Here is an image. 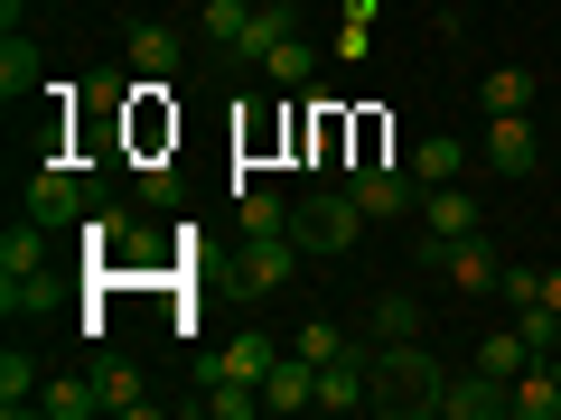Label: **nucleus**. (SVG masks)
I'll return each mask as SVG.
<instances>
[{
    "label": "nucleus",
    "mask_w": 561,
    "mask_h": 420,
    "mask_svg": "<svg viewBox=\"0 0 561 420\" xmlns=\"http://www.w3.org/2000/svg\"><path fill=\"white\" fill-rule=\"evenodd\" d=\"M375 364V411L393 420H440V393H449V364L431 355L421 337H393V346H365Z\"/></svg>",
    "instance_id": "1"
},
{
    "label": "nucleus",
    "mask_w": 561,
    "mask_h": 420,
    "mask_svg": "<svg viewBox=\"0 0 561 420\" xmlns=\"http://www.w3.org/2000/svg\"><path fill=\"white\" fill-rule=\"evenodd\" d=\"M365 206H356V187H309L300 206H290V243H300V253H356V234H365Z\"/></svg>",
    "instance_id": "2"
},
{
    "label": "nucleus",
    "mask_w": 561,
    "mask_h": 420,
    "mask_svg": "<svg viewBox=\"0 0 561 420\" xmlns=\"http://www.w3.org/2000/svg\"><path fill=\"white\" fill-rule=\"evenodd\" d=\"M38 290H47V224H38V215H20L10 234H0V308L20 318Z\"/></svg>",
    "instance_id": "3"
},
{
    "label": "nucleus",
    "mask_w": 561,
    "mask_h": 420,
    "mask_svg": "<svg viewBox=\"0 0 561 420\" xmlns=\"http://www.w3.org/2000/svg\"><path fill=\"white\" fill-rule=\"evenodd\" d=\"M28 215H38L47 234H76V224L94 215V197H84V178L66 160H47V168H28Z\"/></svg>",
    "instance_id": "4"
},
{
    "label": "nucleus",
    "mask_w": 561,
    "mask_h": 420,
    "mask_svg": "<svg viewBox=\"0 0 561 420\" xmlns=\"http://www.w3.org/2000/svg\"><path fill=\"white\" fill-rule=\"evenodd\" d=\"M346 187H356L365 215H412V206H421V178H412V168H393V160H375V150L346 160Z\"/></svg>",
    "instance_id": "5"
},
{
    "label": "nucleus",
    "mask_w": 561,
    "mask_h": 420,
    "mask_svg": "<svg viewBox=\"0 0 561 420\" xmlns=\"http://www.w3.org/2000/svg\"><path fill=\"white\" fill-rule=\"evenodd\" d=\"M440 420H515V383L468 355V374H449V393H440Z\"/></svg>",
    "instance_id": "6"
},
{
    "label": "nucleus",
    "mask_w": 561,
    "mask_h": 420,
    "mask_svg": "<svg viewBox=\"0 0 561 420\" xmlns=\"http://www.w3.org/2000/svg\"><path fill=\"white\" fill-rule=\"evenodd\" d=\"M290 271H300V243H290V234H253L243 261H234V290H243V300H280Z\"/></svg>",
    "instance_id": "7"
},
{
    "label": "nucleus",
    "mask_w": 561,
    "mask_h": 420,
    "mask_svg": "<svg viewBox=\"0 0 561 420\" xmlns=\"http://www.w3.org/2000/svg\"><path fill=\"white\" fill-rule=\"evenodd\" d=\"M459 234H486V215H478V197H468V178L421 187V243H459Z\"/></svg>",
    "instance_id": "8"
},
{
    "label": "nucleus",
    "mask_w": 561,
    "mask_h": 420,
    "mask_svg": "<svg viewBox=\"0 0 561 420\" xmlns=\"http://www.w3.org/2000/svg\"><path fill=\"white\" fill-rule=\"evenodd\" d=\"M122 57L140 66V84H169L179 75V57H187V38L169 20H131V38H122Z\"/></svg>",
    "instance_id": "9"
},
{
    "label": "nucleus",
    "mask_w": 561,
    "mask_h": 420,
    "mask_svg": "<svg viewBox=\"0 0 561 420\" xmlns=\"http://www.w3.org/2000/svg\"><path fill=\"white\" fill-rule=\"evenodd\" d=\"M440 271H449V290H459V300H486V290L505 280V261H496V243H486V234H459Z\"/></svg>",
    "instance_id": "10"
},
{
    "label": "nucleus",
    "mask_w": 561,
    "mask_h": 420,
    "mask_svg": "<svg viewBox=\"0 0 561 420\" xmlns=\"http://www.w3.org/2000/svg\"><path fill=\"white\" fill-rule=\"evenodd\" d=\"M272 364H280V346H272V337H253V327H243V337H225L216 355L197 364V383H206V374H225V383H262V374H272Z\"/></svg>",
    "instance_id": "11"
},
{
    "label": "nucleus",
    "mask_w": 561,
    "mask_h": 420,
    "mask_svg": "<svg viewBox=\"0 0 561 420\" xmlns=\"http://www.w3.org/2000/svg\"><path fill=\"white\" fill-rule=\"evenodd\" d=\"M262 411H319V364L280 346V364L262 374Z\"/></svg>",
    "instance_id": "12"
},
{
    "label": "nucleus",
    "mask_w": 561,
    "mask_h": 420,
    "mask_svg": "<svg viewBox=\"0 0 561 420\" xmlns=\"http://www.w3.org/2000/svg\"><path fill=\"white\" fill-rule=\"evenodd\" d=\"M486 168H505V178H524V168H542V131L524 113L486 121Z\"/></svg>",
    "instance_id": "13"
},
{
    "label": "nucleus",
    "mask_w": 561,
    "mask_h": 420,
    "mask_svg": "<svg viewBox=\"0 0 561 420\" xmlns=\"http://www.w3.org/2000/svg\"><path fill=\"white\" fill-rule=\"evenodd\" d=\"M290 28H300V10H290V0H262V10H253V20H243V38L225 47V57H243V66H262V57H272L280 38H290Z\"/></svg>",
    "instance_id": "14"
},
{
    "label": "nucleus",
    "mask_w": 561,
    "mask_h": 420,
    "mask_svg": "<svg viewBox=\"0 0 561 420\" xmlns=\"http://www.w3.org/2000/svg\"><path fill=\"white\" fill-rule=\"evenodd\" d=\"M542 103V84L524 75V66H486V84H478V113L486 121H505V113H534Z\"/></svg>",
    "instance_id": "15"
},
{
    "label": "nucleus",
    "mask_w": 561,
    "mask_h": 420,
    "mask_svg": "<svg viewBox=\"0 0 561 420\" xmlns=\"http://www.w3.org/2000/svg\"><path fill=\"white\" fill-rule=\"evenodd\" d=\"M94 393H103V411H122V420H150V383H140V364L103 355V364H94Z\"/></svg>",
    "instance_id": "16"
},
{
    "label": "nucleus",
    "mask_w": 561,
    "mask_h": 420,
    "mask_svg": "<svg viewBox=\"0 0 561 420\" xmlns=\"http://www.w3.org/2000/svg\"><path fill=\"white\" fill-rule=\"evenodd\" d=\"M262 75H272L280 94H300V84L319 75V38H309V28H290V38H280L272 57H262Z\"/></svg>",
    "instance_id": "17"
},
{
    "label": "nucleus",
    "mask_w": 561,
    "mask_h": 420,
    "mask_svg": "<svg viewBox=\"0 0 561 420\" xmlns=\"http://www.w3.org/2000/svg\"><path fill=\"white\" fill-rule=\"evenodd\" d=\"M412 178H421V187H449V178H468V140H459V131H431V140L412 150Z\"/></svg>",
    "instance_id": "18"
},
{
    "label": "nucleus",
    "mask_w": 561,
    "mask_h": 420,
    "mask_svg": "<svg viewBox=\"0 0 561 420\" xmlns=\"http://www.w3.org/2000/svg\"><path fill=\"white\" fill-rule=\"evenodd\" d=\"M38 84H47L38 47H28L20 28H10V38H0V94H10V103H28V94H38Z\"/></svg>",
    "instance_id": "19"
},
{
    "label": "nucleus",
    "mask_w": 561,
    "mask_h": 420,
    "mask_svg": "<svg viewBox=\"0 0 561 420\" xmlns=\"http://www.w3.org/2000/svg\"><path fill=\"white\" fill-rule=\"evenodd\" d=\"M234 224H243V243H253V234H290V197H272V187H234Z\"/></svg>",
    "instance_id": "20"
},
{
    "label": "nucleus",
    "mask_w": 561,
    "mask_h": 420,
    "mask_svg": "<svg viewBox=\"0 0 561 420\" xmlns=\"http://www.w3.org/2000/svg\"><path fill=\"white\" fill-rule=\"evenodd\" d=\"M187 411H206V420H253V411H262V383H225V374H206V393L187 401Z\"/></svg>",
    "instance_id": "21"
},
{
    "label": "nucleus",
    "mask_w": 561,
    "mask_h": 420,
    "mask_svg": "<svg viewBox=\"0 0 561 420\" xmlns=\"http://www.w3.org/2000/svg\"><path fill=\"white\" fill-rule=\"evenodd\" d=\"M38 411H47V420H94L103 393H94V374H57V383L38 393Z\"/></svg>",
    "instance_id": "22"
},
{
    "label": "nucleus",
    "mask_w": 561,
    "mask_h": 420,
    "mask_svg": "<svg viewBox=\"0 0 561 420\" xmlns=\"http://www.w3.org/2000/svg\"><path fill=\"white\" fill-rule=\"evenodd\" d=\"M38 393H47V383H38V364H28L20 346H10V355H0V411H10V420H20V411H38Z\"/></svg>",
    "instance_id": "23"
},
{
    "label": "nucleus",
    "mask_w": 561,
    "mask_h": 420,
    "mask_svg": "<svg viewBox=\"0 0 561 420\" xmlns=\"http://www.w3.org/2000/svg\"><path fill=\"white\" fill-rule=\"evenodd\" d=\"M478 364H486V374H505V383H515L524 364H534V346H524V327H486V337H478Z\"/></svg>",
    "instance_id": "24"
},
{
    "label": "nucleus",
    "mask_w": 561,
    "mask_h": 420,
    "mask_svg": "<svg viewBox=\"0 0 561 420\" xmlns=\"http://www.w3.org/2000/svg\"><path fill=\"white\" fill-rule=\"evenodd\" d=\"M393 337H421V300L383 290V300H375V337H365V346H393Z\"/></svg>",
    "instance_id": "25"
},
{
    "label": "nucleus",
    "mask_w": 561,
    "mask_h": 420,
    "mask_svg": "<svg viewBox=\"0 0 561 420\" xmlns=\"http://www.w3.org/2000/svg\"><path fill=\"white\" fill-rule=\"evenodd\" d=\"M243 20H253V0H206V10H197L206 47H234V38H243Z\"/></svg>",
    "instance_id": "26"
},
{
    "label": "nucleus",
    "mask_w": 561,
    "mask_h": 420,
    "mask_svg": "<svg viewBox=\"0 0 561 420\" xmlns=\"http://www.w3.org/2000/svg\"><path fill=\"white\" fill-rule=\"evenodd\" d=\"M290 355H309V364H337V355H346V337H337L328 318H309L300 337H290Z\"/></svg>",
    "instance_id": "27"
},
{
    "label": "nucleus",
    "mask_w": 561,
    "mask_h": 420,
    "mask_svg": "<svg viewBox=\"0 0 561 420\" xmlns=\"http://www.w3.org/2000/svg\"><path fill=\"white\" fill-rule=\"evenodd\" d=\"M140 206H179V168H169V160L140 168Z\"/></svg>",
    "instance_id": "28"
},
{
    "label": "nucleus",
    "mask_w": 561,
    "mask_h": 420,
    "mask_svg": "<svg viewBox=\"0 0 561 420\" xmlns=\"http://www.w3.org/2000/svg\"><path fill=\"white\" fill-rule=\"evenodd\" d=\"M496 300H505V308H534V300H542V271H505Z\"/></svg>",
    "instance_id": "29"
},
{
    "label": "nucleus",
    "mask_w": 561,
    "mask_h": 420,
    "mask_svg": "<svg viewBox=\"0 0 561 420\" xmlns=\"http://www.w3.org/2000/svg\"><path fill=\"white\" fill-rule=\"evenodd\" d=\"M346 28H375V0H346Z\"/></svg>",
    "instance_id": "30"
},
{
    "label": "nucleus",
    "mask_w": 561,
    "mask_h": 420,
    "mask_svg": "<svg viewBox=\"0 0 561 420\" xmlns=\"http://www.w3.org/2000/svg\"><path fill=\"white\" fill-rule=\"evenodd\" d=\"M542 300H552V308H561V261H552V271H542Z\"/></svg>",
    "instance_id": "31"
},
{
    "label": "nucleus",
    "mask_w": 561,
    "mask_h": 420,
    "mask_svg": "<svg viewBox=\"0 0 561 420\" xmlns=\"http://www.w3.org/2000/svg\"><path fill=\"white\" fill-rule=\"evenodd\" d=\"M20 10H28V0H0V20H10V28H20Z\"/></svg>",
    "instance_id": "32"
}]
</instances>
